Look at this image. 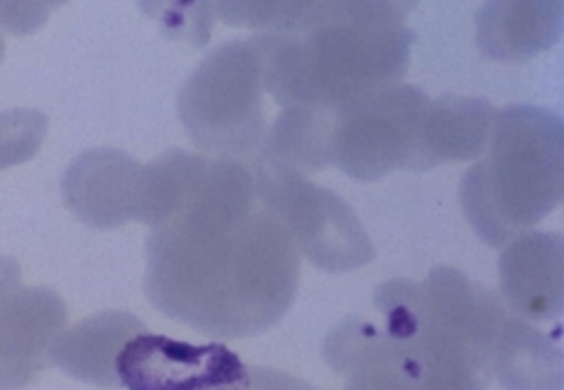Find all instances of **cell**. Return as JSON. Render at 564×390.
<instances>
[{
	"label": "cell",
	"instance_id": "1",
	"mask_svg": "<svg viewBox=\"0 0 564 390\" xmlns=\"http://www.w3.org/2000/svg\"><path fill=\"white\" fill-rule=\"evenodd\" d=\"M145 253L150 304L205 335H261L297 299V246L241 160H210L191 201L152 229Z\"/></svg>",
	"mask_w": 564,
	"mask_h": 390
},
{
	"label": "cell",
	"instance_id": "2",
	"mask_svg": "<svg viewBox=\"0 0 564 390\" xmlns=\"http://www.w3.org/2000/svg\"><path fill=\"white\" fill-rule=\"evenodd\" d=\"M381 323L345 318L328 333L324 359L345 390H487L507 318L502 296L456 268L422 282L391 280L375 292Z\"/></svg>",
	"mask_w": 564,
	"mask_h": 390
},
{
	"label": "cell",
	"instance_id": "3",
	"mask_svg": "<svg viewBox=\"0 0 564 390\" xmlns=\"http://www.w3.org/2000/svg\"><path fill=\"white\" fill-rule=\"evenodd\" d=\"M408 12L403 3H343L336 18L304 32L251 36L263 89L282 109L336 111L401 85L415 44Z\"/></svg>",
	"mask_w": 564,
	"mask_h": 390
},
{
	"label": "cell",
	"instance_id": "4",
	"mask_svg": "<svg viewBox=\"0 0 564 390\" xmlns=\"http://www.w3.org/2000/svg\"><path fill=\"white\" fill-rule=\"evenodd\" d=\"M485 152L460 178L458 198L478 239L502 249L562 203V116L533 104L497 111Z\"/></svg>",
	"mask_w": 564,
	"mask_h": 390
},
{
	"label": "cell",
	"instance_id": "5",
	"mask_svg": "<svg viewBox=\"0 0 564 390\" xmlns=\"http://www.w3.org/2000/svg\"><path fill=\"white\" fill-rule=\"evenodd\" d=\"M261 56L253 39L217 46L178 93L176 113L191 140L223 160H256L265 138Z\"/></svg>",
	"mask_w": 564,
	"mask_h": 390
},
{
	"label": "cell",
	"instance_id": "6",
	"mask_svg": "<svg viewBox=\"0 0 564 390\" xmlns=\"http://www.w3.org/2000/svg\"><path fill=\"white\" fill-rule=\"evenodd\" d=\"M430 97L413 85H393L336 109L333 164L355 181L391 172H422V130Z\"/></svg>",
	"mask_w": 564,
	"mask_h": 390
},
{
	"label": "cell",
	"instance_id": "7",
	"mask_svg": "<svg viewBox=\"0 0 564 390\" xmlns=\"http://www.w3.org/2000/svg\"><path fill=\"white\" fill-rule=\"evenodd\" d=\"M251 166L263 205L285 225L300 256L310 258L312 266L338 275L375 260L377 251L365 225L338 193L314 184L310 176Z\"/></svg>",
	"mask_w": 564,
	"mask_h": 390
},
{
	"label": "cell",
	"instance_id": "8",
	"mask_svg": "<svg viewBox=\"0 0 564 390\" xmlns=\"http://www.w3.org/2000/svg\"><path fill=\"white\" fill-rule=\"evenodd\" d=\"M128 390H249L251 369L223 343L196 345L170 335L140 333L117 359Z\"/></svg>",
	"mask_w": 564,
	"mask_h": 390
},
{
	"label": "cell",
	"instance_id": "9",
	"mask_svg": "<svg viewBox=\"0 0 564 390\" xmlns=\"http://www.w3.org/2000/svg\"><path fill=\"white\" fill-rule=\"evenodd\" d=\"M61 195L68 210L87 227L113 229L140 223L143 164L119 150H87L63 174Z\"/></svg>",
	"mask_w": 564,
	"mask_h": 390
},
{
	"label": "cell",
	"instance_id": "10",
	"mask_svg": "<svg viewBox=\"0 0 564 390\" xmlns=\"http://www.w3.org/2000/svg\"><path fill=\"white\" fill-rule=\"evenodd\" d=\"M66 323V302L54 290L18 288L0 299V390H24L40 379Z\"/></svg>",
	"mask_w": 564,
	"mask_h": 390
},
{
	"label": "cell",
	"instance_id": "11",
	"mask_svg": "<svg viewBox=\"0 0 564 390\" xmlns=\"http://www.w3.org/2000/svg\"><path fill=\"white\" fill-rule=\"evenodd\" d=\"M562 234L525 231L499 256L505 304L523 321H557L564 308Z\"/></svg>",
	"mask_w": 564,
	"mask_h": 390
},
{
	"label": "cell",
	"instance_id": "12",
	"mask_svg": "<svg viewBox=\"0 0 564 390\" xmlns=\"http://www.w3.org/2000/svg\"><path fill=\"white\" fill-rule=\"evenodd\" d=\"M140 333H145V323L128 311H101L63 331L48 349V361L83 383L117 388V359Z\"/></svg>",
	"mask_w": 564,
	"mask_h": 390
},
{
	"label": "cell",
	"instance_id": "13",
	"mask_svg": "<svg viewBox=\"0 0 564 390\" xmlns=\"http://www.w3.org/2000/svg\"><path fill=\"white\" fill-rule=\"evenodd\" d=\"M478 48L487 58L523 63L562 36V3H487L476 18Z\"/></svg>",
	"mask_w": 564,
	"mask_h": 390
},
{
	"label": "cell",
	"instance_id": "14",
	"mask_svg": "<svg viewBox=\"0 0 564 390\" xmlns=\"http://www.w3.org/2000/svg\"><path fill=\"white\" fill-rule=\"evenodd\" d=\"M562 325L545 333L507 314L495 343L492 379L507 390H562Z\"/></svg>",
	"mask_w": 564,
	"mask_h": 390
},
{
	"label": "cell",
	"instance_id": "15",
	"mask_svg": "<svg viewBox=\"0 0 564 390\" xmlns=\"http://www.w3.org/2000/svg\"><path fill=\"white\" fill-rule=\"evenodd\" d=\"M497 109L480 97L430 99L422 130V172L448 162H470L490 145Z\"/></svg>",
	"mask_w": 564,
	"mask_h": 390
},
{
	"label": "cell",
	"instance_id": "16",
	"mask_svg": "<svg viewBox=\"0 0 564 390\" xmlns=\"http://www.w3.org/2000/svg\"><path fill=\"white\" fill-rule=\"evenodd\" d=\"M333 121L336 111L330 109H282L273 126H268L253 164L302 176L333 166Z\"/></svg>",
	"mask_w": 564,
	"mask_h": 390
},
{
	"label": "cell",
	"instance_id": "17",
	"mask_svg": "<svg viewBox=\"0 0 564 390\" xmlns=\"http://www.w3.org/2000/svg\"><path fill=\"white\" fill-rule=\"evenodd\" d=\"M48 130L46 113L36 109L0 111V172L34 160Z\"/></svg>",
	"mask_w": 564,
	"mask_h": 390
},
{
	"label": "cell",
	"instance_id": "18",
	"mask_svg": "<svg viewBox=\"0 0 564 390\" xmlns=\"http://www.w3.org/2000/svg\"><path fill=\"white\" fill-rule=\"evenodd\" d=\"M48 3H0V22H6L10 32H24L42 28V22L48 18Z\"/></svg>",
	"mask_w": 564,
	"mask_h": 390
},
{
	"label": "cell",
	"instance_id": "19",
	"mask_svg": "<svg viewBox=\"0 0 564 390\" xmlns=\"http://www.w3.org/2000/svg\"><path fill=\"white\" fill-rule=\"evenodd\" d=\"M249 390H316L297 376L282 373L275 369H253Z\"/></svg>",
	"mask_w": 564,
	"mask_h": 390
},
{
	"label": "cell",
	"instance_id": "20",
	"mask_svg": "<svg viewBox=\"0 0 564 390\" xmlns=\"http://www.w3.org/2000/svg\"><path fill=\"white\" fill-rule=\"evenodd\" d=\"M20 288V263L8 256H0V299Z\"/></svg>",
	"mask_w": 564,
	"mask_h": 390
},
{
	"label": "cell",
	"instance_id": "21",
	"mask_svg": "<svg viewBox=\"0 0 564 390\" xmlns=\"http://www.w3.org/2000/svg\"><path fill=\"white\" fill-rule=\"evenodd\" d=\"M6 58V44H3V34H0V63Z\"/></svg>",
	"mask_w": 564,
	"mask_h": 390
}]
</instances>
